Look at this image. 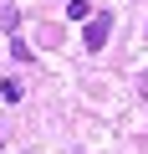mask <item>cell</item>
<instances>
[{
  "mask_svg": "<svg viewBox=\"0 0 148 154\" xmlns=\"http://www.w3.org/2000/svg\"><path fill=\"white\" fill-rule=\"evenodd\" d=\"M107 36H112V11H97V16L82 26V46H87V51H102Z\"/></svg>",
  "mask_w": 148,
  "mask_h": 154,
  "instance_id": "6da1fadb",
  "label": "cell"
},
{
  "mask_svg": "<svg viewBox=\"0 0 148 154\" xmlns=\"http://www.w3.org/2000/svg\"><path fill=\"white\" fill-rule=\"evenodd\" d=\"M0 26L16 36V26H21V11H16V5H5V11H0Z\"/></svg>",
  "mask_w": 148,
  "mask_h": 154,
  "instance_id": "277c9868",
  "label": "cell"
},
{
  "mask_svg": "<svg viewBox=\"0 0 148 154\" xmlns=\"http://www.w3.org/2000/svg\"><path fill=\"white\" fill-rule=\"evenodd\" d=\"M10 57H16V62H31V46H26L21 36H10Z\"/></svg>",
  "mask_w": 148,
  "mask_h": 154,
  "instance_id": "5b68a950",
  "label": "cell"
},
{
  "mask_svg": "<svg viewBox=\"0 0 148 154\" xmlns=\"http://www.w3.org/2000/svg\"><path fill=\"white\" fill-rule=\"evenodd\" d=\"M0 98H5V103H21L26 98V82H21V77H5V82H0Z\"/></svg>",
  "mask_w": 148,
  "mask_h": 154,
  "instance_id": "7a4b0ae2",
  "label": "cell"
},
{
  "mask_svg": "<svg viewBox=\"0 0 148 154\" xmlns=\"http://www.w3.org/2000/svg\"><path fill=\"white\" fill-rule=\"evenodd\" d=\"M66 16H71V21H92V16H97V11H92V5H87V0H71V5H66Z\"/></svg>",
  "mask_w": 148,
  "mask_h": 154,
  "instance_id": "3957f363",
  "label": "cell"
}]
</instances>
